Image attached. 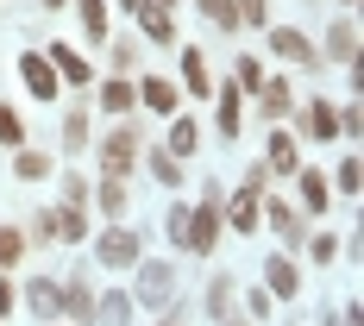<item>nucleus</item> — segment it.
Masks as SVG:
<instances>
[{
  "label": "nucleus",
  "mask_w": 364,
  "mask_h": 326,
  "mask_svg": "<svg viewBox=\"0 0 364 326\" xmlns=\"http://www.w3.org/2000/svg\"><path fill=\"white\" fill-rule=\"evenodd\" d=\"M214 239H220V201H201L195 214H188V251H214Z\"/></svg>",
  "instance_id": "obj_1"
},
{
  "label": "nucleus",
  "mask_w": 364,
  "mask_h": 326,
  "mask_svg": "<svg viewBox=\"0 0 364 326\" xmlns=\"http://www.w3.org/2000/svg\"><path fill=\"white\" fill-rule=\"evenodd\" d=\"M170 289H176L170 263H139V301H151V308H164V301H170Z\"/></svg>",
  "instance_id": "obj_2"
},
{
  "label": "nucleus",
  "mask_w": 364,
  "mask_h": 326,
  "mask_svg": "<svg viewBox=\"0 0 364 326\" xmlns=\"http://www.w3.org/2000/svg\"><path fill=\"white\" fill-rule=\"evenodd\" d=\"M19 75H26V88H32L38 101H57V70H50L38 50H26V57H19Z\"/></svg>",
  "instance_id": "obj_3"
},
{
  "label": "nucleus",
  "mask_w": 364,
  "mask_h": 326,
  "mask_svg": "<svg viewBox=\"0 0 364 326\" xmlns=\"http://www.w3.org/2000/svg\"><path fill=\"white\" fill-rule=\"evenodd\" d=\"M101 263H113V270H132V263H139V239L113 226L107 239H101Z\"/></svg>",
  "instance_id": "obj_4"
},
{
  "label": "nucleus",
  "mask_w": 364,
  "mask_h": 326,
  "mask_svg": "<svg viewBox=\"0 0 364 326\" xmlns=\"http://www.w3.org/2000/svg\"><path fill=\"white\" fill-rule=\"evenodd\" d=\"M270 50L289 57V63H314V44H308V32H295V26H277L270 32Z\"/></svg>",
  "instance_id": "obj_5"
},
{
  "label": "nucleus",
  "mask_w": 364,
  "mask_h": 326,
  "mask_svg": "<svg viewBox=\"0 0 364 326\" xmlns=\"http://www.w3.org/2000/svg\"><path fill=\"white\" fill-rule=\"evenodd\" d=\"M101 157H107V170H113V176H126V163L139 157V138H132L126 126H113V132H107V145H101Z\"/></svg>",
  "instance_id": "obj_6"
},
{
  "label": "nucleus",
  "mask_w": 364,
  "mask_h": 326,
  "mask_svg": "<svg viewBox=\"0 0 364 326\" xmlns=\"http://www.w3.org/2000/svg\"><path fill=\"white\" fill-rule=\"evenodd\" d=\"M132 94H139V101H145L151 113H176V88H170V82H164V75H145V82H139V88H132Z\"/></svg>",
  "instance_id": "obj_7"
},
{
  "label": "nucleus",
  "mask_w": 364,
  "mask_h": 326,
  "mask_svg": "<svg viewBox=\"0 0 364 326\" xmlns=\"http://www.w3.org/2000/svg\"><path fill=\"white\" fill-rule=\"evenodd\" d=\"M327 176H321V170H301V207H308V214H327Z\"/></svg>",
  "instance_id": "obj_8"
},
{
  "label": "nucleus",
  "mask_w": 364,
  "mask_h": 326,
  "mask_svg": "<svg viewBox=\"0 0 364 326\" xmlns=\"http://www.w3.org/2000/svg\"><path fill=\"white\" fill-rule=\"evenodd\" d=\"M327 57H339V63L358 57V32H352V19H339V26L327 32Z\"/></svg>",
  "instance_id": "obj_9"
},
{
  "label": "nucleus",
  "mask_w": 364,
  "mask_h": 326,
  "mask_svg": "<svg viewBox=\"0 0 364 326\" xmlns=\"http://www.w3.org/2000/svg\"><path fill=\"white\" fill-rule=\"evenodd\" d=\"M257 101H264V113H289L295 107V88L289 82H257Z\"/></svg>",
  "instance_id": "obj_10"
},
{
  "label": "nucleus",
  "mask_w": 364,
  "mask_h": 326,
  "mask_svg": "<svg viewBox=\"0 0 364 326\" xmlns=\"http://www.w3.org/2000/svg\"><path fill=\"white\" fill-rule=\"evenodd\" d=\"M139 19H145V32L157 38V44H170V6H157V0H151V6H139Z\"/></svg>",
  "instance_id": "obj_11"
},
{
  "label": "nucleus",
  "mask_w": 364,
  "mask_h": 326,
  "mask_svg": "<svg viewBox=\"0 0 364 326\" xmlns=\"http://www.w3.org/2000/svg\"><path fill=\"white\" fill-rule=\"evenodd\" d=\"M264 276H270V289H277V295H295V263H289V257H270Z\"/></svg>",
  "instance_id": "obj_12"
},
{
  "label": "nucleus",
  "mask_w": 364,
  "mask_h": 326,
  "mask_svg": "<svg viewBox=\"0 0 364 326\" xmlns=\"http://www.w3.org/2000/svg\"><path fill=\"white\" fill-rule=\"evenodd\" d=\"M50 63H57V70H63V75H70V82H75V88H82V82H88V63H82V57H75V50H70V44H57V50H50Z\"/></svg>",
  "instance_id": "obj_13"
},
{
  "label": "nucleus",
  "mask_w": 364,
  "mask_h": 326,
  "mask_svg": "<svg viewBox=\"0 0 364 326\" xmlns=\"http://www.w3.org/2000/svg\"><path fill=\"white\" fill-rule=\"evenodd\" d=\"M308 132H314V138H333V132H339V113H333L327 101H314V107H308Z\"/></svg>",
  "instance_id": "obj_14"
},
{
  "label": "nucleus",
  "mask_w": 364,
  "mask_h": 326,
  "mask_svg": "<svg viewBox=\"0 0 364 326\" xmlns=\"http://www.w3.org/2000/svg\"><path fill=\"white\" fill-rule=\"evenodd\" d=\"M57 308H70L75 320H88V314H95V295H88L82 283H75V289H57Z\"/></svg>",
  "instance_id": "obj_15"
},
{
  "label": "nucleus",
  "mask_w": 364,
  "mask_h": 326,
  "mask_svg": "<svg viewBox=\"0 0 364 326\" xmlns=\"http://www.w3.org/2000/svg\"><path fill=\"white\" fill-rule=\"evenodd\" d=\"M232 226H257V176H252V188H239V201H232Z\"/></svg>",
  "instance_id": "obj_16"
},
{
  "label": "nucleus",
  "mask_w": 364,
  "mask_h": 326,
  "mask_svg": "<svg viewBox=\"0 0 364 326\" xmlns=\"http://www.w3.org/2000/svg\"><path fill=\"white\" fill-rule=\"evenodd\" d=\"M182 75H188V88H195V94H214V88H208V57H201V50H188V57H182Z\"/></svg>",
  "instance_id": "obj_17"
},
{
  "label": "nucleus",
  "mask_w": 364,
  "mask_h": 326,
  "mask_svg": "<svg viewBox=\"0 0 364 326\" xmlns=\"http://www.w3.org/2000/svg\"><path fill=\"white\" fill-rule=\"evenodd\" d=\"M13 170H19L26 182H38L44 170H50V157H44V151H13Z\"/></svg>",
  "instance_id": "obj_18"
},
{
  "label": "nucleus",
  "mask_w": 364,
  "mask_h": 326,
  "mask_svg": "<svg viewBox=\"0 0 364 326\" xmlns=\"http://www.w3.org/2000/svg\"><path fill=\"white\" fill-rule=\"evenodd\" d=\"M132 101H139V94H132V88H126V82L113 75V82H107V94H101V107H107V113H126Z\"/></svg>",
  "instance_id": "obj_19"
},
{
  "label": "nucleus",
  "mask_w": 364,
  "mask_h": 326,
  "mask_svg": "<svg viewBox=\"0 0 364 326\" xmlns=\"http://www.w3.org/2000/svg\"><path fill=\"white\" fill-rule=\"evenodd\" d=\"M19 251H26V232L19 226H0V263H19Z\"/></svg>",
  "instance_id": "obj_20"
},
{
  "label": "nucleus",
  "mask_w": 364,
  "mask_h": 326,
  "mask_svg": "<svg viewBox=\"0 0 364 326\" xmlns=\"http://www.w3.org/2000/svg\"><path fill=\"white\" fill-rule=\"evenodd\" d=\"M0 145H13V151L26 145V126H19V113H13V107H0Z\"/></svg>",
  "instance_id": "obj_21"
},
{
  "label": "nucleus",
  "mask_w": 364,
  "mask_h": 326,
  "mask_svg": "<svg viewBox=\"0 0 364 326\" xmlns=\"http://www.w3.org/2000/svg\"><path fill=\"white\" fill-rule=\"evenodd\" d=\"M95 314H101V326H126V320H132V301H119V295H113V301H101Z\"/></svg>",
  "instance_id": "obj_22"
},
{
  "label": "nucleus",
  "mask_w": 364,
  "mask_h": 326,
  "mask_svg": "<svg viewBox=\"0 0 364 326\" xmlns=\"http://www.w3.org/2000/svg\"><path fill=\"white\" fill-rule=\"evenodd\" d=\"M270 170H295V138H270Z\"/></svg>",
  "instance_id": "obj_23"
},
{
  "label": "nucleus",
  "mask_w": 364,
  "mask_h": 326,
  "mask_svg": "<svg viewBox=\"0 0 364 326\" xmlns=\"http://www.w3.org/2000/svg\"><path fill=\"white\" fill-rule=\"evenodd\" d=\"M188 151H195V126L176 119V126H170V157H188Z\"/></svg>",
  "instance_id": "obj_24"
},
{
  "label": "nucleus",
  "mask_w": 364,
  "mask_h": 326,
  "mask_svg": "<svg viewBox=\"0 0 364 326\" xmlns=\"http://www.w3.org/2000/svg\"><path fill=\"white\" fill-rule=\"evenodd\" d=\"M82 26H88V38H107V13H101V0H82Z\"/></svg>",
  "instance_id": "obj_25"
},
{
  "label": "nucleus",
  "mask_w": 364,
  "mask_h": 326,
  "mask_svg": "<svg viewBox=\"0 0 364 326\" xmlns=\"http://www.w3.org/2000/svg\"><path fill=\"white\" fill-rule=\"evenodd\" d=\"M151 170H157V182H170V188L182 182V163L170 157V151H157V157H151Z\"/></svg>",
  "instance_id": "obj_26"
},
{
  "label": "nucleus",
  "mask_w": 364,
  "mask_h": 326,
  "mask_svg": "<svg viewBox=\"0 0 364 326\" xmlns=\"http://www.w3.org/2000/svg\"><path fill=\"white\" fill-rule=\"evenodd\" d=\"M101 207H107V214H119V207H126V182H119V176L101 182Z\"/></svg>",
  "instance_id": "obj_27"
},
{
  "label": "nucleus",
  "mask_w": 364,
  "mask_h": 326,
  "mask_svg": "<svg viewBox=\"0 0 364 326\" xmlns=\"http://www.w3.org/2000/svg\"><path fill=\"white\" fill-rule=\"evenodd\" d=\"M26 295H32V308H38V314H57V283H32Z\"/></svg>",
  "instance_id": "obj_28"
},
{
  "label": "nucleus",
  "mask_w": 364,
  "mask_h": 326,
  "mask_svg": "<svg viewBox=\"0 0 364 326\" xmlns=\"http://www.w3.org/2000/svg\"><path fill=\"white\" fill-rule=\"evenodd\" d=\"M201 13L220 19V26H239V6H232V0H201Z\"/></svg>",
  "instance_id": "obj_29"
},
{
  "label": "nucleus",
  "mask_w": 364,
  "mask_h": 326,
  "mask_svg": "<svg viewBox=\"0 0 364 326\" xmlns=\"http://www.w3.org/2000/svg\"><path fill=\"white\" fill-rule=\"evenodd\" d=\"M82 226H88L82 207H63V214H57V232H63V239H82Z\"/></svg>",
  "instance_id": "obj_30"
},
{
  "label": "nucleus",
  "mask_w": 364,
  "mask_h": 326,
  "mask_svg": "<svg viewBox=\"0 0 364 326\" xmlns=\"http://www.w3.org/2000/svg\"><path fill=\"white\" fill-rule=\"evenodd\" d=\"M220 132H239V101L220 88Z\"/></svg>",
  "instance_id": "obj_31"
},
{
  "label": "nucleus",
  "mask_w": 364,
  "mask_h": 326,
  "mask_svg": "<svg viewBox=\"0 0 364 326\" xmlns=\"http://www.w3.org/2000/svg\"><path fill=\"white\" fill-rule=\"evenodd\" d=\"M270 226H277V232H295V214L283 207V201H270Z\"/></svg>",
  "instance_id": "obj_32"
},
{
  "label": "nucleus",
  "mask_w": 364,
  "mask_h": 326,
  "mask_svg": "<svg viewBox=\"0 0 364 326\" xmlns=\"http://www.w3.org/2000/svg\"><path fill=\"white\" fill-rule=\"evenodd\" d=\"M239 6V19H252V26H264V0H232Z\"/></svg>",
  "instance_id": "obj_33"
},
{
  "label": "nucleus",
  "mask_w": 364,
  "mask_h": 326,
  "mask_svg": "<svg viewBox=\"0 0 364 326\" xmlns=\"http://www.w3.org/2000/svg\"><path fill=\"white\" fill-rule=\"evenodd\" d=\"M13 301H19V295H13V283H0V314H13Z\"/></svg>",
  "instance_id": "obj_34"
},
{
  "label": "nucleus",
  "mask_w": 364,
  "mask_h": 326,
  "mask_svg": "<svg viewBox=\"0 0 364 326\" xmlns=\"http://www.w3.org/2000/svg\"><path fill=\"white\" fill-rule=\"evenodd\" d=\"M119 6H139V0H119Z\"/></svg>",
  "instance_id": "obj_35"
},
{
  "label": "nucleus",
  "mask_w": 364,
  "mask_h": 326,
  "mask_svg": "<svg viewBox=\"0 0 364 326\" xmlns=\"http://www.w3.org/2000/svg\"><path fill=\"white\" fill-rule=\"evenodd\" d=\"M44 6H63V0H44Z\"/></svg>",
  "instance_id": "obj_36"
}]
</instances>
